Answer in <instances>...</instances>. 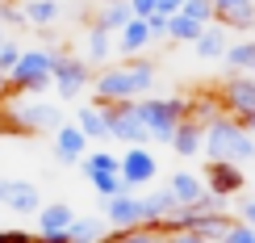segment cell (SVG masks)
<instances>
[{"instance_id": "1", "label": "cell", "mask_w": 255, "mask_h": 243, "mask_svg": "<svg viewBox=\"0 0 255 243\" xmlns=\"http://www.w3.org/2000/svg\"><path fill=\"white\" fill-rule=\"evenodd\" d=\"M63 122L67 118H63V109L55 101L29 97V92H13V97L0 105V130L21 134V139H29V134H55Z\"/></svg>"}, {"instance_id": "2", "label": "cell", "mask_w": 255, "mask_h": 243, "mask_svg": "<svg viewBox=\"0 0 255 243\" xmlns=\"http://www.w3.org/2000/svg\"><path fill=\"white\" fill-rule=\"evenodd\" d=\"M155 88V63L130 59V63H109L92 76V97L97 101H138Z\"/></svg>"}, {"instance_id": "3", "label": "cell", "mask_w": 255, "mask_h": 243, "mask_svg": "<svg viewBox=\"0 0 255 243\" xmlns=\"http://www.w3.org/2000/svg\"><path fill=\"white\" fill-rule=\"evenodd\" d=\"M205 155H209V160L247 164V160H255V139L243 130V122L226 118V113H218V118L205 126Z\"/></svg>"}, {"instance_id": "4", "label": "cell", "mask_w": 255, "mask_h": 243, "mask_svg": "<svg viewBox=\"0 0 255 243\" xmlns=\"http://www.w3.org/2000/svg\"><path fill=\"white\" fill-rule=\"evenodd\" d=\"M138 118L155 143H172L176 126L188 118V97H138Z\"/></svg>"}, {"instance_id": "5", "label": "cell", "mask_w": 255, "mask_h": 243, "mask_svg": "<svg viewBox=\"0 0 255 243\" xmlns=\"http://www.w3.org/2000/svg\"><path fill=\"white\" fill-rule=\"evenodd\" d=\"M55 55H59V50H50V46L21 50L17 67L8 71V84H13V92H29V97H42V92L50 88V67H55Z\"/></svg>"}, {"instance_id": "6", "label": "cell", "mask_w": 255, "mask_h": 243, "mask_svg": "<svg viewBox=\"0 0 255 243\" xmlns=\"http://www.w3.org/2000/svg\"><path fill=\"white\" fill-rule=\"evenodd\" d=\"M50 88L59 92V101H76L92 88V63H84L80 55H67L59 50L55 67H50Z\"/></svg>"}, {"instance_id": "7", "label": "cell", "mask_w": 255, "mask_h": 243, "mask_svg": "<svg viewBox=\"0 0 255 243\" xmlns=\"http://www.w3.org/2000/svg\"><path fill=\"white\" fill-rule=\"evenodd\" d=\"M101 105H105V122H109V139H118L126 147H142L151 139L134 101H101Z\"/></svg>"}, {"instance_id": "8", "label": "cell", "mask_w": 255, "mask_h": 243, "mask_svg": "<svg viewBox=\"0 0 255 243\" xmlns=\"http://www.w3.org/2000/svg\"><path fill=\"white\" fill-rule=\"evenodd\" d=\"M218 105L235 122L255 118V76H226V84L218 88Z\"/></svg>"}, {"instance_id": "9", "label": "cell", "mask_w": 255, "mask_h": 243, "mask_svg": "<svg viewBox=\"0 0 255 243\" xmlns=\"http://www.w3.org/2000/svg\"><path fill=\"white\" fill-rule=\"evenodd\" d=\"M243 185H247V176H243V164L235 160H209L205 164V189L222 202H230L235 193H243Z\"/></svg>"}, {"instance_id": "10", "label": "cell", "mask_w": 255, "mask_h": 243, "mask_svg": "<svg viewBox=\"0 0 255 243\" xmlns=\"http://www.w3.org/2000/svg\"><path fill=\"white\" fill-rule=\"evenodd\" d=\"M101 206H105V223L118 227V231L146 227V218H142V197H134L130 189H126V193H118V197H101Z\"/></svg>"}, {"instance_id": "11", "label": "cell", "mask_w": 255, "mask_h": 243, "mask_svg": "<svg viewBox=\"0 0 255 243\" xmlns=\"http://www.w3.org/2000/svg\"><path fill=\"white\" fill-rule=\"evenodd\" d=\"M0 206L13 214H38L42 210V193L29 181H0Z\"/></svg>"}, {"instance_id": "12", "label": "cell", "mask_w": 255, "mask_h": 243, "mask_svg": "<svg viewBox=\"0 0 255 243\" xmlns=\"http://www.w3.org/2000/svg\"><path fill=\"white\" fill-rule=\"evenodd\" d=\"M155 168H159V160L146 151V147H126V155H122V181H126V189H138V185L155 181Z\"/></svg>"}, {"instance_id": "13", "label": "cell", "mask_w": 255, "mask_h": 243, "mask_svg": "<svg viewBox=\"0 0 255 243\" xmlns=\"http://www.w3.org/2000/svg\"><path fill=\"white\" fill-rule=\"evenodd\" d=\"M50 143H55V160L59 164H80L84 155H88V139H84V130L76 122H63L55 134H50Z\"/></svg>"}, {"instance_id": "14", "label": "cell", "mask_w": 255, "mask_h": 243, "mask_svg": "<svg viewBox=\"0 0 255 243\" xmlns=\"http://www.w3.org/2000/svg\"><path fill=\"white\" fill-rule=\"evenodd\" d=\"M71 122H76L80 130H84V139H88V143H105V139H109L105 105H101L97 97H92V101H80V105H76V118H71Z\"/></svg>"}, {"instance_id": "15", "label": "cell", "mask_w": 255, "mask_h": 243, "mask_svg": "<svg viewBox=\"0 0 255 243\" xmlns=\"http://www.w3.org/2000/svg\"><path fill=\"white\" fill-rule=\"evenodd\" d=\"M151 42H155V38H151V25H146V17H130V21L118 29V42H113V46H118L122 55H130V59H134V55H142Z\"/></svg>"}, {"instance_id": "16", "label": "cell", "mask_w": 255, "mask_h": 243, "mask_svg": "<svg viewBox=\"0 0 255 243\" xmlns=\"http://www.w3.org/2000/svg\"><path fill=\"white\" fill-rule=\"evenodd\" d=\"M172 151L180 155V160H193V155H205V126H197V122H180L176 126V134H172Z\"/></svg>"}, {"instance_id": "17", "label": "cell", "mask_w": 255, "mask_h": 243, "mask_svg": "<svg viewBox=\"0 0 255 243\" xmlns=\"http://www.w3.org/2000/svg\"><path fill=\"white\" fill-rule=\"evenodd\" d=\"M109 55H113V38H109V29L92 21V25L84 29V63L105 67V63H109Z\"/></svg>"}, {"instance_id": "18", "label": "cell", "mask_w": 255, "mask_h": 243, "mask_svg": "<svg viewBox=\"0 0 255 243\" xmlns=\"http://www.w3.org/2000/svg\"><path fill=\"white\" fill-rule=\"evenodd\" d=\"M167 189H172V197H176L184 210H188V206H197L201 197L209 193V189H205V176H197V172H172Z\"/></svg>"}, {"instance_id": "19", "label": "cell", "mask_w": 255, "mask_h": 243, "mask_svg": "<svg viewBox=\"0 0 255 243\" xmlns=\"http://www.w3.org/2000/svg\"><path fill=\"white\" fill-rule=\"evenodd\" d=\"M230 76H255V38H239L226 46V55H222Z\"/></svg>"}, {"instance_id": "20", "label": "cell", "mask_w": 255, "mask_h": 243, "mask_svg": "<svg viewBox=\"0 0 255 243\" xmlns=\"http://www.w3.org/2000/svg\"><path fill=\"white\" fill-rule=\"evenodd\" d=\"M21 17H25V25H34V29H50L63 17V4L59 0H21Z\"/></svg>"}, {"instance_id": "21", "label": "cell", "mask_w": 255, "mask_h": 243, "mask_svg": "<svg viewBox=\"0 0 255 243\" xmlns=\"http://www.w3.org/2000/svg\"><path fill=\"white\" fill-rule=\"evenodd\" d=\"M76 223V210L67 202H42L38 210V235H50V231H67Z\"/></svg>"}, {"instance_id": "22", "label": "cell", "mask_w": 255, "mask_h": 243, "mask_svg": "<svg viewBox=\"0 0 255 243\" xmlns=\"http://www.w3.org/2000/svg\"><path fill=\"white\" fill-rule=\"evenodd\" d=\"M226 46H230V34H226V29H222V25H205V34H201V38L193 42L197 59H205V63L222 59V55H226Z\"/></svg>"}, {"instance_id": "23", "label": "cell", "mask_w": 255, "mask_h": 243, "mask_svg": "<svg viewBox=\"0 0 255 243\" xmlns=\"http://www.w3.org/2000/svg\"><path fill=\"white\" fill-rule=\"evenodd\" d=\"M80 172L88 176V181L109 176V172H122V155H113V151H88V155L80 160Z\"/></svg>"}, {"instance_id": "24", "label": "cell", "mask_w": 255, "mask_h": 243, "mask_svg": "<svg viewBox=\"0 0 255 243\" xmlns=\"http://www.w3.org/2000/svg\"><path fill=\"white\" fill-rule=\"evenodd\" d=\"M67 239L71 243H105V218H76V223L67 227Z\"/></svg>"}, {"instance_id": "25", "label": "cell", "mask_w": 255, "mask_h": 243, "mask_svg": "<svg viewBox=\"0 0 255 243\" xmlns=\"http://www.w3.org/2000/svg\"><path fill=\"white\" fill-rule=\"evenodd\" d=\"M201 34H205L201 21L184 17V13H172V17H167V38H172V42H197Z\"/></svg>"}, {"instance_id": "26", "label": "cell", "mask_w": 255, "mask_h": 243, "mask_svg": "<svg viewBox=\"0 0 255 243\" xmlns=\"http://www.w3.org/2000/svg\"><path fill=\"white\" fill-rule=\"evenodd\" d=\"M130 17H134V13H130V4H126V0H113V4H101V8H97V25H105L109 34H118Z\"/></svg>"}, {"instance_id": "27", "label": "cell", "mask_w": 255, "mask_h": 243, "mask_svg": "<svg viewBox=\"0 0 255 243\" xmlns=\"http://www.w3.org/2000/svg\"><path fill=\"white\" fill-rule=\"evenodd\" d=\"M222 29L239 34V29H255V4H243V8H230V13H218L214 17Z\"/></svg>"}, {"instance_id": "28", "label": "cell", "mask_w": 255, "mask_h": 243, "mask_svg": "<svg viewBox=\"0 0 255 243\" xmlns=\"http://www.w3.org/2000/svg\"><path fill=\"white\" fill-rule=\"evenodd\" d=\"M105 243H159V231L155 227H130V231H118Z\"/></svg>"}, {"instance_id": "29", "label": "cell", "mask_w": 255, "mask_h": 243, "mask_svg": "<svg viewBox=\"0 0 255 243\" xmlns=\"http://www.w3.org/2000/svg\"><path fill=\"white\" fill-rule=\"evenodd\" d=\"M180 13L193 17V21H201V25H214V0H184Z\"/></svg>"}, {"instance_id": "30", "label": "cell", "mask_w": 255, "mask_h": 243, "mask_svg": "<svg viewBox=\"0 0 255 243\" xmlns=\"http://www.w3.org/2000/svg\"><path fill=\"white\" fill-rule=\"evenodd\" d=\"M92 189H97L101 197H118L126 193V181H122V172H109V176H97V181H88Z\"/></svg>"}, {"instance_id": "31", "label": "cell", "mask_w": 255, "mask_h": 243, "mask_svg": "<svg viewBox=\"0 0 255 243\" xmlns=\"http://www.w3.org/2000/svg\"><path fill=\"white\" fill-rule=\"evenodd\" d=\"M17 59H21V42L17 38H4V42H0V76H8V71L17 67Z\"/></svg>"}, {"instance_id": "32", "label": "cell", "mask_w": 255, "mask_h": 243, "mask_svg": "<svg viewBox=\"0 0 255 243\" xmlns=\"http://www.w3.org/2000/svg\"><path fill=\"white\" fill-rule=\"evenodd\" d=\"M222 243H255V227H247V223H230V231L222 235Z\"/></svg>"}, {"instance_id": "33", "label": "cell", "mask_w": 255, "mask_h": 243, "mask_svg": "<svg viewBox=\"0 0 255 243\" xmlns=\"http://www.w3.org/2000/svg\"><path fill=\"white\" fill-rule=\"evenodd\" d=\"M146 25H151V38H167V13H159V8H155V13L146 17Z\"/></svg>"}, {"instance_id": "34", "label": "cell", "mask_w": 255, "mask_h": 243, "mask_svg": "<svg viewBox=\"0 0 255 243\" xmlns=\"http://www.w3.org/2000/svg\"><path fill=\"white\" fill-rule=\"evenodd\" d=\"M167 243H209V239H205V235H197V231H188V227H176Z\"/></svg>"}, {"instance_id": "35", "label": "cell", "mask_w": 255, "mask_h": 243, "mask_svg": "<svg viewBox=\"0 0 255 243\" xmlns=\"http://www.w3.org/2000/svg\"><path fill=\"white\" fill-rule=\"evenodd\" d=\"M126 4H130V13H134V17H151L159 0H126Z\"/></svg>"}, {"instance_id": "36", "label": "cell", "mask_w": 255, "mask_h": 243, "mask_svg": "<svg viewBox=\"0 0 255 243\" xmlns=\"http://www.w3.org/2000/svg\"><path fill=\"white\" fill-rule=\"evenodd\" d=\"M243 4H255V0H214V17L218 13H230V8H243Z\"/></svg>"}, {"instance_id": "37", "label": "cell", "mask_w": 255, "mask_h": 243, "mask_svg": "<svg viewBox=\"0 0 255 243\" xmlns=\"http://www.w3.org/2000/svg\"><path fill=\"white\" fill-rule=\"evenodd\" d=\"M239 223L255 227V202H243V206H239Z\"/></svg>"}, {"instance_id": "38", "label": "cell", "mask_w": 255, "mask_h": 243, "mask_svg": "<svg viewBox=\"0 0 255 243\" xmlns=\"http://www.w3.org/2000/svg\"><path fill=\"white\" fill-rule=\"evenodd\" d=\"M243 130H247L251 139H255V118H247V122H243Z\"/></svg>"}, {"instance_id": "39", "label": "cell", "mask_w": 255, "mask_h": 243, "mask_svg": "<svg viewBox=\"0 0 255 243\" xmlns=\"http://www.w3.org/2000/svg\"><path fill=\"white\" fill-rule=\"evenodd\" d=\"M101 4H113V0H101Z\"/></svg>"}, {"instance_id": "40", "label": "cell", "mask_w": 255, "mask_h": 243, "mask_svg": "<svg viewBox=\"0 0 255 243\" xmlns=\"http://www.w3.org/2000/svg\"><path fill=\"white\" fill-rule=\"evenodd\" d=\"M4 38H8V34H0V42H4Z\"/></svg>"}]
</instances>
